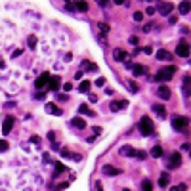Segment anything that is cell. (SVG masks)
Segmentation results:
<instances>
[{
	"label": "cell",
	"mask_w": 191,
	"mask_h": 191,
	"mask_svg": "<svg viewBox=\"0 0 191 191\" xmlns=\"http://www.w3.org/2000/svg\"><path fill=\"white\" fill-rule=\"evenodd\" d=\"M168 183H170V176H168V172H162L161 178H159V186L161 187H166Z\"/></svg>",
	"instance_id": "16"
},
{
	"label": "cell",
	"mask_w": 191,
	"mask_h": 191,
	"mask_svg": "<svg viewBox=\"0 0 191 191\" xmlns=\"http://www.w3.org/2000/svg\"><path fill=\"white\" fill-rule=\"evenodd\" d=\"M141 191H153L151 180H143V182H141Z\"/></svg>",
	"instance_id": "23"
},
{
	"label": "cell",
	"mask_w": 191,
	"mask_h": 191,
	"mask_svg": "<svg viewBox=\"0 0 191 191\" xmlns=\"http://www.w3.org/2000/svg\"><path fill=\"white\" fill-rule=\"evenodd\" d=\"M13 122H16V118H13V117H6L4 118V124H2V134H4V136H8V134L12 132Z\"/></svg>",
	"instance_id": "6"
},
{
	"label": "cell",
	"mask_w": 191,
	"mask_h": 191,
	"mask_svg": "<svg viewBox=\"0 0 191 191\" xmlns=\"http://www.w3.org/2000/svg\"><path fill=\"white\" fill-rule=\"evenodd\" d=\"M73 126H76V128H86V122H84L80 117H75L73 118Z\"/></svg>",
	"instance_id": "21"
},
{
	"label": "cell",
	"mask_w": 191,
	"mask_h": 191,
	"mask_svg": "<svg viewBox=\"0 0 191 191\" xmlns=\"http://www.w3.org/2000/svg\"><path fill=\"white\" fill-rule=\"evenodd\" d=\"M183 96H191V84H183Z\"/></svg>",
	"instance_id": "32"
},
{
	"label": "cell",
	"mask_w": 191,
	"mask_h": 191,
	"mask_svg": "<svg viewBox=\"0 0 191 191\" xmlns=\"http://www.w3.org/2000/svg\"><path fill=\"white\" fill-rule=\"evenodd\" d=\"M59 84H61V79H59L58 75H55V76H50V80H48V90L58 92V90H59Z\"/></svg>",
	"instance_id": "9"
},
{
	"label": "cell",
	"mask_w": 191,
	"mask_h": 191,
	"mask_svg": "<svg viewBox=\"0 0 191 191\" xmlns=\"http://www.w3.org/2000/svg\"><path fill=\"white\" fill-rule=\"evenodd\" d=\"M153 111H155V113H159V117H164V115H166V109L162 107V105H157V103L153 105Z\"/></svg>",
	"instance_id": "25"
},
{
	"label": "cell",
	"mask_w": 191,
	"mask_h": 191,
	"mask_svg": "<svg viewBox=\"0 0 191 191\" xmlns=\"http://www.w3.org/2000/svg\"><path fill=\"white\" fill-rule=\"evenodd\" d=\"M178 10H180V13H189V10H191V2H180Z\"/></svg>",
	"instance_id": "20"
},
{
	"label": "cell",
	"mask_w": 191,
	"mask_h": 191,
	"mask_svg": "<svg viewBox=\"0 0 191 191\" xmlns=\"http://www.w3.org/2000/svg\"><path fill=\"white\" fill-rule=\"evenodd\" d=\"M178 71V67L176 65H168V67H162L157 71V75H155V80H159V82H168L174 76V73Z\"/></svg>",
	"instance_id": "1"
},
{
	"label": "cell",
	"mask_w": 191,
	"mask_h": 191,
	"mask_svg": "<svg viewBox=\"0 0 191 191\" xmlns=\"http://www.w3.org/2000/svg\"><path fill=\"white\" fill-rule=\"evenodd\" d=\"M31 143H37V145H38V143H40V138H38V136H31Z\"/></svg>",
	"instance_id": "44"
},
{
	"label": "cell",
	"mask_w": 191,
	"mask_h": 191,
	"mask_svg": "<svg viewBox=\"0 0 191 191\" xmlns=\"http://www.w3.org/2000/svg\"><path fill=\"white\" fill-rule=\"evenodd\" d=\"M63 88H65V92H69L71 88H73V84H69V82H65V84H63Z\"/></svg>",
	"instance_id": "49"
},
{
	"label": "cell",
	"mask_w": 191,
	"mask_h": 191,
	"mask_svg": "<svg viewBox=\"0 0 191 191\" xmlns=\"http://www.w3.org/2000/svg\"><path fill=\"white\" fill-rule=\"evenodd\" d=\"M92 130H94V136H100V134H101V128H100V126H94Z\"/></svg>",
	"instance_id": "45"
},
{
	"label": "cell",
	"mask_w": 191,
	"mask_h": 191,
	"mask_svg": "<svg viewBox=\"0 0 191 191\" xmlns=\"http://www.w3.org/2000/svg\"><path fill=\"white\" fill-rule=\"evenodd\" d=\"M187 126H189V121L186 117H176L172 118V128L178 130V132H187Z\"/></svg>",
	"instance_id": "3"
},
{
	"label": "cell",
	"mask_w": 191,
	"mask_h": 191,
	"mask_svg": "<svg viewBox=\"0 0 191 191\" xmlns=\"http://www.w3.org/2000/svg\"><path fill=\"white\" fill-rule=\"evenodd\" d=\"M124 191H128V189H124Z\"/></svg>",
	"instance_id": "56"
},
{
	"label": "cell",
	"mask_w": 191,
	"mask_h": 191,
	"mask_svg": "<svg viewBox=\"0 0 191 191\" xmlns=\"http://www.w3.org/2000/svg\"><path fill=\"white\" fill-rule=\"evenodd\" d=\"M145 67L143 65H134L132 67V73H134V76H141V75H145Z\"/></svg>",
	"instance_id": "19"
},
{
	"label": "cell",
	"mask_w": 191,
	"mask_h": 191,
	"mask_svg": "<svg viewBox=\"0 0 191 191\" xmlns=\"http://www.w3.org/2000/svg\"><path fill=\"white\" fill-rule=\"evenodd\" d=\"M90 86H92L90 80H82V82L79 84V92H82V94H88V92H90Z\"/></svg>",
	"instance_id": "17"
},
{
	"label": "cell",
	"mask_w": 191,
	"mask_h": 191,
	"mask_svg": "<svg viewBox=\"0 0 191 191\" xmlns=\"http://www.w3.org/2000/svg\"><path fill=\"white\" fill-rule=\"evenodd\" d=\"M151 29H153V25H151V23H145V25H143V33H149Z\"/></svg>",
	"instance_id": "40"
},
{
	"label": "cell",
	"mask_w": 191,
	"mask_h": 191,
	"mask_svg": "<svg viewBox=\"0 0 191 191\" xmlns=\"http://www.w3.org/2000/svg\"><path fill=\"white\" fill-rule=\"evenodd\" d=\"M145 13H147V16H153V13H155V8H153V6H149V8H145Z\"/></svg>",
	"instance_id": "43"
},
{
	"label": "cell",
	"mask_w": 191,
	"mask_h": 191,
	"mask_svg": "<svg viewBox=\"0 0 191 191\" xmlns=\"http://www.w3.org/2000/svg\"><path fill=\"white\" fill-rule=\"evenodd\" d=\"M134 157L140 159V161H143V159H147V153L145 151H134Z\"/></svg>",
	"instance_id": "29"
},
{
	"label": "cell",
	"mask_w": 191,
	"mask_h": 191,
	"mask_svg": "<svg viewBox=\"0 0 191 191\" xmlns=\"http://www.w3.org/2000/svg\"><path fill=\"white\" fill-rule=\"evenodd\" d=\"M71 155L73 153H71L69 149H61V157H71Z\"/></svg>",
	"instance_id": "41"
},
{
	"label": "cell",
	"mask_w": 191,
	"mask_h": 191,
	"mask_svg": "<svg viewBox=\"0 0 191 191\" xmlns=\"http://www.w3.org/2000/svg\"><path fill=\"white\" fill-rule=\"evenodd\" d=\"M157 94H159L161 100H170V90H168L166 84H161V86L157 88Z\"/></svg>",
	"instance_id": "11"
},
{
	"label": "cell",
	"mask_w": 191,
	"mask_h": 191,
	"mask_svg": "<svg viewBox=\"0 0 191 191\" xmlns=\"http://www.w3.org/2000/svg\"><path fill=\"white\" fill-rule=\"evenodd\" d=\"M126 84H128V88H130V92H134V94H136V92H138V84H136V82H134V80H128V82H126Z\"/></svg>",
	"instance_id": "31"
},
{
	"label": "cell",
	"mask_w": 191,
	"mask_h": 191,
	"mask_svg": "<svg viewBox=\"0 0 191 191\" xmlns=\"http://www.w3.org/2000/svg\"><path fill=\"white\" fill-rule=\"evenodd\" d=\"M141 19H143V13H141V12H136V13H134V21H138V23H140Z\"/></svg>",
	"instance_id": "34"
},
{
	"label": "cell",
	"mask_w": 191,
	"mask_h": 191,
	"mask_svg": "<svg viewBox=\"0 0 191 191\" xmlns=\"http://www.w3.org/2000/svg\"><path fill=\"white\" fill-rule=\"evenodd\" d=\"M138 128H140V132L143 134V136H151L153 130H155V126H153V121H151L149 117H141V121H140V124H138Z\"/></svg>",
	"instance_id": "2"
},
{
	"label": "cell",
	"mask_w": 191,
	"mask_h": 191,
	"mask_svg": "<svg viewBox=\"0 0 191 191\" xmlns=\"http://www.w3.org/2000/svg\"><path fill=\"white\" fill-rule=\"evenodd\" d=\"M8 147H10V143L6 140H0V153L2 151H8Z\"/></svg>",
	"instance_id": "30"
},
{
	"label": "cell",
	"mask_w": 191,
	"mask_h": 191,
	"mask_svg": "<svg viewBox=\"0 0 191 191\" xmlns=\"http://www.w3.org/2000/svg\"><path fill=\"white\" fill-rule=\"evenodd\" d=\"M130 44H134V46H138V37H130Z\"/></svg>",
	"instance_id": "47"
},
{
	"label": "cell",
	"mask_w": 191,
	"mask_h": 191,
	"mask_svg": "<svg viewBox=\"0 0 191 191\" xmlns=\"http://www.w3.org/2000/svg\"><path fill=\"white\" fill-rule=\"evenodd\" d=\"M96 86H105V79L103 76H100V79L96 80Z\"/></svg>",
	"instance_id": "36"
},
{
	"label": "cell",
	"mask_w": 191,
	"mask_h": 191,
	"mask_svg": "<svg viewBox=\"0 0 191 191\" xmlns=\"http://www.w3.org/2000/svg\"><path fill=\"white\" fill-rule=\"evenodd\" d=\"M157 8H159V13H161V16H170L174 6H172L170 2H159Z\"/></svg>",
	"instance_id": "7"
},
{
	"label": "cell",
	"mask_w": 191,
	"mask_h": 191,
	"mask_svg": "<svg viewBox=\"0 0 191 191\" xmlns=\"http://www.w3.org/2000/svg\"><path fill=\"white\" fill-rule=\"evenodd\" d=\"M75 8L79 10V12H86V10H88V4H86V2H76Z\"/></svg>",
	"instance_id": "28"
},
{
	"label": "cell",
	"mask_w": 191,
	"mask_h": 191,
	"mask_svg": "<svg viewBox=\"0 0 191 191\" xmlns=\"http://www.w3.org/2000/svg\"><path fill=\"white\" fill-rule=\"evenodd\" d=\"M113 58H115V61H126V54H124V50L117 48V50L113 52Z\"/></svg>",
	"instance_id": "15"
},
{
	"label": "cell",
	"mask_w": 191,
	"mask_h": 191,
	"mask_svg": "<svg viewBox=\"0 0 191 191\" xmlns=\"http://www.w3.org/2000/svg\"><path fill=\"white\" fill-rule=\"evenodd\" d=\"M189 147H191L189 143H183V145H182V151H187V149H189Z\"/></svg>",
	"instance_id": "53"
},
{
	"label": "cell",
	"mask_w": 191,
	"mask_h": 191,
	"mask_svg": "<svg viewBox=\"0 0 191 191\" xmlns=\"http://www.w3.org/2000/svg\"><path fill=\"white\" fill-rule=\"evenodd\" d=\"M75 79H76V80L82 79V71H76V73H75Z\"/></svg>",
	"instance_id": "48"
},
{
	"label": "cell",
	"mask_w": 191,
	"mask_h": 191,
	"mask_svg": "<svg viewBox=\"0 0 191 191\" xmlns=\"http://www.w3.org/2000/svg\"><path fill=\"white\" fill-rule=\"evenodd\" d=\"M121 155H126V157H130V155H134V149L130 145H122L121 147Z\"/></svg>",
	"instance_id": "24"
},
{
	"label": "cell",
	"mask_w": 191,
	"mask_h": 191,
	"mask_svg": "<svg viewBox=\"0 0 191 191\" xmlns=\"http://www.w3.org/2000/svg\"><path fill=\"white\" fill-rule=\"evenodd\" d=\"M52 149H55V151L59 149V143H58V141H54V143H52Z\"/></svg>",
	"instance_id": "52"
},
{
	"label": "cell",
	"mask_w": 191,
	"mask_h": 191,
	"mask_svg": "<svg viewBox=\"0 0 191 191\" xmlns=\"http://www.w3.org/2000/svg\"><path fill=\"white\" fill-rule=\"evenodd\" d=\"M176 55H180V58H189V44L186 40H180V44L176 46Z\"/></svg>",
	"instance_id": "4"
},
{
	"label": "cell",
	"mask_w": 191,
	"mask_h": 191,
	"mask_svg": "<svg viewBox=\"0 0 191 191\" xmlns=\"http://www.w3.org/2000/svg\"><path fill=\"white\" fill-rule=\"evenodd\" d=\"M161 155H162V147H161V145H155V147H153V149H151V157H155V159H159V157H161Z\"/></svg>",
	"instance_id": "22"
},
{
	"label": "cell",
	"mask_w": 191,
	"mask_h": 191,
	"mask_svg": "<svg viewBox=\"0 0 191 191\" xmlns=\"http://www.w3.org/2000/svg\"><path fill=\"white\" fill-rule=\"evenodd\" d=\"M180 164H182V155L176 151V153H172L170 161H168V168H178Z\"/></svg>",
	"instance_id": "10"
},
{
	"label": "cell",
	"mask_w": 191,
	"mask_h": 191,
	"mask_svg": "<svg viewBox=\"0 0 191 191\" xmlns=\"http://www.w3.org/2000/svg\"><path fill=\"white\" fill-rule=\"evenodd\" d=\"M97 27H100L101 34H105V33H109V31H111V27H109L107 23H103V21H101V23H97Z\"/></svg>",
	"instance_id": "27"
},
{
	"label": "cell",
	"mask_w": 191,
	"mask_h": 191,
	"mask_svg": "<svg viewBox=\"0 0 191 191\" xmlns=\"http://www.w3.org/2000/svg\"><path fill=\"white\" fill-rule=\"evenodd\" d=\"M126 105H128V101L126 100H122V101H111V111H118V109H122V107H126Z\"/></svg>",
	"instance_id": "14"
},
{
	"label": "cell",
	"mask_w": 191,
	"mask_h": 191,
	"mask_svg": "<svg viewBox=\"0 0 191 191\" xmlns=\"http://www.w3.org/2000/svg\"><path fill=\"white\" fill-rule=\"evenodd\" d=\"M44 109H46V113H54V115H58V117H59V115H63V111H61V109H58L54 103H46V105H44Z\"/></svg>",
	"instance_id": "13"
},
{
	"label": "cell",
	"mask_w": 191,
	"mask_h": 191,
	"mask_svg": "<svg viewBox=\"0 0 191 191\" xmlns=\"http://www.w3.org/2000/svg\"><path fill=\"white\" fill-rule=\"evenodd\" d=\"M155 55H157V59H161V61H172V54L166 52V50H159Z\"/></svg>",
	"instance_id": "12"
},
{
	"label": "cell",
	"mask_w": 191,
	"mask_h": 191,
	"mask_svg": "<svg viewBox=\"0 0 191 191\" xmlns=\"http://www.w3.org/2000/svg\"><path fill=\"white\" fill-rule=\"evenodd\" d=\"M168 23H170V25L178 23V17H176V16H168Z\"/></svg>",
	"instance_id": "35"
},
{
	"label": "cell",
	"mask_w": 191,
	"mask_h": 191,
	"mask_svg": "<svg viewBox=\"0 0 191 191\" xmlns=\"http://www.w3.org/2000/svg\"><path fill=\"white\" fill-rule=\"evenodd\" d=\"M101 172H103L105 176H121V174H122L121 168H115V166H111V164H105V166L101 168Z\"/></svg>",
	"instance_id": "8"
},
{
	"label": "cell",
	"mask_w": 191,
	"mask_h": 191,
	"mask_svg": "<svg viewBox=\"0 0 191 191\" xmlns=\"http://www.w3.org/2000/svg\"><path fill=\"white\" fill-rule=\"evenodd\" d=\"M44 97H46V96H44V92H38V94H37V96H34V100H38V101H42V100H44Z\"/></svg>",
	"instance_id": "39"
},
{
	"label": "cell",
	"mask_w": 191,
	"mask_h": 191,
	"mask_svg": "<svg viewBox=\"0 0 191 191\" xmlns=\"http://www.w3.org/2000/svg\"><path fill=\"white\" fill-rule=\"evenodd\" d=\"M48 140L54 141V140H55V134H54V132H48Z\"/></svg>",
	"instance_id": "51"
},
{
	"label": "cell",
	"mask_w": 191,
	"mask_h": 191,
	"mask_svg": "<svg viewBox=\"0 0 191 191\" xmlns=\"http://www.w3.org/2000/svg\"><path fill=\"white\" fill-rule=\"evenodd\" d=\"M143 52H145V54H151V52H153V48H151V46H145V48H143Z\"/></svg>",
	"instance_id": "50"
},
{
	"label": "cell",
	"mask_w": 191,
	"mask_h": 191,
	"mask_svg": "<svg viewBox=\"0 0 191 191\" xmlns=\"http://www.w3.org/2000/svg\"><path fill=\"white\" fill-rule=\"evenodd\" d=\"M61 172H65V166L61 164V162H55V170H54V178L55 176H59Z\"/></svg>",
	"instance_id": "26"
},
{
	"label": "cell",
	"mask_w": 191,
	"mask_h": 191,
	"mask_svg": "<svg viewBox=\"0 0 191 191\" xmlns=\"http://www.w3.org/2000/svg\"><path fill=\"white\" fill-rule=\"evenodd\" d=\"M48 80H50V73H42L37 80H34V88H38L42 90L44 86H48Z\"/></svg>",
	"instance_id": "5"
},
{
	"label": "cell",
	"mask_w": 191,
	"mask_h": 191,
	"mask_svg": "<svg viewBox=\"0 0 191 191\" xmlns=\"http://www.w3.org/2000/svg\"><path fill=\"white\" fill-rule=\"evenodd\" d=\"M79 113H84V115H88V117H96V113L90 111L86 103H80V105H79Z\"/></svg>",
	"instance_id": "18"
},
{
	"label": "cell",
	"mask_w": 191,
	"mask_h": 191,
	"mask_svg": "<svg viewBox=\"0 0 191 191\" xmlns=\"http://www.w3.org/2000/svg\"><path fill=\"white\" fill-rule=\"evenodd\" d=\"M58 100H59V101H67V100H69V96H63V94H58Z\"/></svg>",
	"instance_id": "46"
},
{
	"label": "cell",
	"mask_w": 191,
	"mask_h": 191,
	"mask_svg": "<svg viewBox=\"0 0 191 191\" xmlns=\"http://www.w3.org/2000/svg\"><path fill=\"white\" fill-rule=\"evenodd\" d=\"M187 189V183H180L178 187H176V191H186Z\"/></svg>",
	"instance_id": "42"
},
{
	"label": "cell",
	"mask_w": 191,
	"mask_h": 191,
	"mask_svg": "<svg viewBox=\"0 0 191 191\" xmlns=\"http://www.w3.org/2000/svg\"><path fill=\"white\" fill-rule=\"evenodd\" d=\"M67 186H69V183L65 182V183H59V186L58 187H55V191H63V189H67Z\"/></svg>",
	"instance_id": "38"
},
{
	"label": "cell",
	"mask_w": 191,
	"mask_h": 191,
	"mask_svg": "<svg viewBox=\"0 0 191 191\" xmlns=\"http://www.w3.org/2000/svg\"><path fill=\"white\" fill-rule=\"evenodd\" d=\"M189 63H191V61H189Z\"/></svg>",
	"instance_id": "57"
},
{
	"label": "cell",
	"mask_w": 191,
	"mask_h": 191,
	"mask_svg": "<svg viewBox=\"0 0 191 191\" xmlns=\"http://www.w3.org/2000/svg\"><path fill=\"white\" fill-rule=\"evenodd\" d=\"M88 101H90V103H97V96L90 94V96H88Z\"/></svg>",
	"instance_id": "37"
},
{
	"label": "cell",
	"mask_w": 191,
	"mask_h": 191,
	"mask_svg": "<svg viewBox=\"0 0 191 191\" xmlns=\"http://www.w3.org/2000/svg\"><path fill=\"white\" fill-rule=\"evenodd\" d=\"M189 153H191V147H189Z\"/></svg>",
	"instance_id": "55"
},
{
	"label": "cell",
	"mask_w": 191,
	"mask_h": 191,
	"mask_svg": "<svg viewBox=\"0 0 191 191\" xmlns=\"http://www.w3.org/2000/svg\"><path fill=\"white\" fill-rule=\"evenodd\" d=\"M34 46H37V38L29 37V48H31V50H34Z\"/></svg>",
	"instance_id": "33"
},
{
	"label": "cell",
	"mask_w": 191,
	"mask_h": 191,
	"mask_svg": "<svg viewBox=\"0 0 191 191\" xmlns=\"http://www.w3.org/2000/svg\"><path fill=\"white\" fill-rule=\"evenodd\" d=\"M96 187H97V191H101V183L97 182V183H96Z\"/></svg>",
	"instance_id": "54"
}]
</instances>
